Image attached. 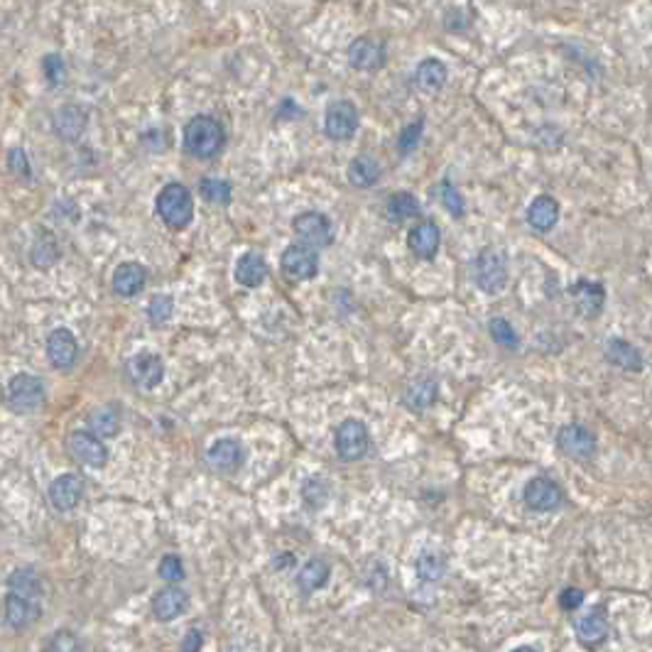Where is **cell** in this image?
I'll list each match as a JSON object with an SVG mask.
<instances>
[{
  "label": "cell",
  "mask_w": 652,
  "mask_h": 652,
  "mask_svg": "<svg viewBox=\"0 0 652 652\" xmlns=\"http://www.w3.org/2000/svg\"><path fill=\"white\" fill-rule=\"evenodd\" d=\"M223 128L216 118L197 116L184 128V150L191 158L211 159L223 148Z\"/></svg>",
  "instance_id": "6da1fadb"
},
{
  "label": "cell",
  "mask_w": 652,
  "mask_h": 652,
  "mask_svg": "<svg viewBox=\"0 0 652 652\" xmlns=\"http://www.w3.org/2000/svg\"><path fill=\"white\" fill-rule=\"evenodd\" d=\"M155 211H158V216L167 223L169 229H184V226H190L191 216H194L191 191L184 184H179V182L165 184L159 190L158 199H155Z\"/></svg>",
  "instance_id": "7a4b0ae2"
},
{
  "label": "cell",
  "mask_w": 652,
  "mask_h": 652,
  "mask_svg": "<svg viewBox=\"0 0 652 652\" xmlns=\"http://www.w3.org/2000/svg\"><path fill=\"white\" fill-rule=\"evenodd\" d=\"M474 280L485 295H498L508 284V263L505 255L495 248H484L474 260Z\"/></svg>",
  "instance_id": "3957f363"
},
{
  "label": "cell",
  "mask_w": 652,
  "mask_h": 652,
  "mask_svg": "<svg viewBox=\"0 0 652 652\" xmlns=\"http://www.w3.org/2000/svg\"><path fill=\"white\" fill-rule=\"evenodd\" d=\"M292 231L307 248H326L334 241V229L322 211H305L292 221Z\"/></svg>",
  "instance_id": "277c9868"
},
{
  "label": "cell",
  "mask_w": 652,
  "mask_h": 652,
  "mask_svg": "<svg viewBox=\"0 0 652 652\" xmlns=\"http://www.w3.org/2000/svg\"><path fill=\"white\" fill-rule=\"evenodd\" d=\"M44 400V383L35 376L20 373L8 383V405L11 410L22 412H35Z\"/></svg>",
  "instance_id": "5b68a950"
},
{
  "label": "cell",
  "mask_w": 652,
  "mask_h": 652,
  "mask_svg": "<svg viewBox=\"0 0 652 652\" xmlns=\"http://www.w3.org/2000/svg\"><path fill=\"white\" fill-rule=\"evenodd\" d=\"M126 373L136 388L152 390L158 388L162 378H165V363H162V358L158 353L140 351L126 363Z\"/></svg>",
  "instance_id": "8992f818"
},
{
  "label": "cell",
  "mask_w": 652,
  "mask_h": 652,
  "mask_svg": "<svg viewBox=\"0 0 652 652\" xmlns=\"http://www.w3.org/2000/svg\"><path fill=\"white\" fill-rule=\"evenodd\" d=\"M337 452L344 462H358L369 452V427L361 420H344L337 427Z\"/></svg>",
  "instance_id": "52a82bcc"
},
{
  "label": "cell",
  "mask_w": 652,
  "mask_h": 652,
  "mask_svg": "<svg viewBox=\"0 0 652 652\" xmlns=\"http://www.w3.org/2000/svg\"><path fill=\"white\" fill-rule=\"evenodd\" d=\"M557 446L569 459L586 462L596 454V437L584 424H564L557 434Z\"/></svg>",
  "instance_id": "ba28073f"
},
{
  "label": "cell",
  "mask_w": 652,
  "mask_h": 652,
  "mask_svg": "<svg viewBox=\"0 0 652 652\" xmlns=\"http://www.w3.org/2000/svg\"><path fill=\"white\" fill-rule=\"evenodd\" d=\"M283 273L290 277V280H297V283H302V280H312L319 270V258H316L314 248H307L302 243H297V245H287L283 252Z\"/></svg>",
  "instance_id": "9c48e42d"
},
{
  "label": "cell",
  "mask_w": 652,
  "mask_h": 652,
  "mask_svg": "<svg viewBox=\"0 0 652 652\" xmlns=\"http://www.w3.org/2000/svg\"><path fill=\"white\" fill-rule=\"evenodd\" d=\"M324 130L331 140H348L358 130V111L351 101H334L326 108Z\"/></svg>",
  "instance_id": "30bf717a"
},
{
  "label": "cell",
  "mask_w": 652,
  "mask_h": 652,
  "mask_svg": "<svg viewBox=\"0 0 652 652\" xmlns=\"http://www.w3.org/2000/svg\"><path fill=\"white\" fill-rule=\"evenodd\" d=\"M562 501H564L562 488L552 478H547V476H537V478H532L525 485V505L530 510L552 513V510H557L559 505H562Z\"/></svg>",
  "instance_id": "8fae6325"
},
{
  "label": "cell",
  "mask_w": 652,
  "mask_h": 652,
  "mask_svg": "<svg viewBox=\"0 0 652 652\" xmlns=\"http://www.w3.org/2000/svg\"><path fill=\"white\" fill-rule=\"evenodd\" d=\"M348 62L358 72H376L385 64V44L378 37H358L348 44Z\"/></svg>",
  "instance_id": "7c38bea8"
},
{
  "label": "cell",
  "mask_w": 652,
  "mask_h": 652,
  "mask_svg": "<svg viewBox=\"0 0 652 652\" xmlns=\"http://www.w3.org/2000/svg\"><path fill=\"white\" fill-rule=\"evenodd\" d=\"M69 452L76 462L91 466V469H101L108 462V449L105 444L91 434V431H72L69 437Z\"/></svg>",
  "instance_id": "4fadbf2b"
},
{
  "label": "cell",
  "mask_w": 652,
  "mask_h": 652,
  "mask_svg": "<svg viewBox=\"0 0 652 652\" xmlns=\"http://www.w3.org/2000/svg\"><path fill=\"white\" fill-rule=\"evenodd\" d=\"M47 495H50V503H52L54 510H59V513L74 510L84 498V481L74 474H64L50 484Z\"/></svg>",
  "instance_id": "5bb4252c"
},
{
  "label": "cell",
  "mask_w": 652,
  "mask_h": 652,
  "mask_svg": "<svg viewBox=\"0 0 652 652\" xmlns=\"http://www.w3.org/2000/svg\"><path fill=\"white\" fill-rule=\"evenodd\" d=\"M47 356L57 370H69L79 356V344L69 329H54L47 338Z\"/></svg>",
  "instance_id": "9a60e30c"
},
{
  "label": "cell",
  "mask_w": 652,
  "mask_h": 652,
  "mask_svg": "<svg viewBox=\"0 0 652 652\" xmlns=\"http://www.w3.org/2000/svg\"><path fill=\"white\" fill-rule=\"evenodd\" d=\"M243 459H245V452H243L241 442L236 439H219L209 446L206 452V462H209L211 469L216 471H223V474H231L236 469H241Z\"/></svg>",
  "instance_id": "2e32d148"
},
{
  "label": "cell",
  "mask_w": 652,
  "mask_h": 652,
  "mask_svg": "<svg viewBox=\"0 0 652 652\" xmlns=\"http://www.w3.org/2000/svg\"><path fill=\"white\" fill-rule=\"evenodd\" d=\"M439 243H442V231L434 221H422L408 236V245L410 251L422 258V260H431L437 251H439Z\"/></svg>",
  "instance_id": "e0dca14e"
},
{
  "label": "cell",
  "mask_w": 652,
  "mask_h": 652,
  "mask_svg": "<svg viewBox=\"0 0 652 652\" xmlns=\"http://www.w3.org/2000/svg\"><path fill=\"white\" fill-rule=\"evenodd\" d=\"M610 633V625H609V616L603 613V609H594L589 610L584 618H578L577 621V638L581 645H586V648H596L601 642L609 638Z\"/></svg>",
  "instance_id": "ac0fdd59"
},
{
  "label": "cell",
  "mask_w": 652,
  "mask_h": 652,
  "mask_svg": "<svg viewBox=\"0 0 652 652\" xmlns=\"http://www.w3.org/2000/svg\"><path fill=\"white\" fill-rule=\"evenodd\" d=\"M571 299L574 305L584 316H596L601 314L603 309V302H606V290L603 284L599 283H589V280H578L574 287H571Z\"/></svg>",
  "instance_id": "d6986e66"
},
{
  "label": "cell",
  "mask_w": 652,
  "mask_h": 652,
  "mask_svg": "<svg viewBox=\"0 0 652 652\" xmlns=\"http://www.w3.org/2000/svg\"><path fill=\"white\" fill-rule=\"evenodd\" d=\"M187 606H190V596L182 589H177V586H169V589H162L155 596V601H152V613H155L158 621L169 623L179 618L187 610Z\"/></svg>",
  "instance_id": "ffe728a7"
},
{
  "label": "cell",
  "mask_w": 652,
  "mask_h": 652,
  "mask_svg": "<svg viewBox=\"0 0 652 652\" xmlns=\"http://www.w3.org/2000/svg\"><path fill=\"white\" fill-rule=\"evenodd\" d=\"M148 284V270L137 263H120L113 273V292L120 297H136Z\"/></svg>",
  "instance_id": "44dd1931"
},
{
  "label": "cell",
  "mask_w": 652,
  "mask_h": 652,
  "mask_svg": "<svg viewBox=\"0 0 652 652\" xmlns=\"http://www.w3.org/2000/svg\"><path fill=\"white\" fill-rule=\"evenodd\" d=\"M606 361L610 366L628 370V373H640L642 366H645L640 351L623 338H610L606 344Z\"/></svg>",
  "instance_id": "7402d4cb"
},
{
  "label": "cell",
  "mask_w": 652,
  "mask_h": 652,
  "mask_svg": "<svg viewBox=\"0 0 652 652\" xmlns=\"http://www.w3.org/2000/svg\"><path fill=\"white\" fill-rule=\"evenodd\" d=\"M37 616H40V609L32 599H22L18 594L5 596V621H8L11 628L22 631V628H27V625L37 621Z\"/></svg>",
  "instance_id": "603a6c76"
},
{
  "label": "cell",
  "mask_w": 652,
  "mask_h": 652,
  "mask_svg": "<svg viewBox=\"0 0 652 652\" xmlns=\"http://www.w3.org/2000/svg\"><path fill=\"white\" fill-rule=\"evenodd\" d=\"M559 221V204L552 197L547 194H542V197H537L532 204H530V209H527V223L535 229V231H549V229H555V223Z\"/></svg>",
  "instance_id": "cb8c5ba5"
},
{
  "label": "cell",
  "mask_w": 652,
  "mask_h": 652,
  "mask_svg": "<svg viewBox=\"0 0 652 652\" xmlns=\"http://www.w3.org/2000/svg\"><path fill=\"white\" fill-rule=\"evenodd\" d=\"M348 182L358 187V190H369L373 187L376 182L380 179L383 175V167H380V162L376 158H370V155H358L351 165H348Z\"/></svg>",
  "instance_id": "d4e9b609"
},
{
  "label": "cell",
  "mask_w": 652,
  "mask_h": 652,
  "mask_svg": "<svg viewBox=\"0 0 652 652\" xmlns=\"http://www.w3.org/2000/svg\"><path fill=\"white\" fill-rule=\"evenodd\" d=\"M86 128V111L79 105H64L54 116V130L64 140H76L84 133Z\"/></svg>",
  "instance_id": "484cf974"
},
{
  "label": "cell",
  "mask_w": 652,
  "mask_h": 652,
  "mask_svg": "<svg viewBox=\"0 0 652 652\" xmlns=\"http://www.w3.org/2000/svg\"><path fill=\"white\" fill-rule=\"evenodd\" d=\"M415 84L422 94H437L446 84V66L439 59H424L415 72Z\"/></svg>",
  "instance_id": "4316f807"
},
{
  "label": "cell",
  "mask_w": 652,
  "mask_h": 652,
  "mask_svg": "<svg viewBox=\"0 0 652 652\" xmlns=\"http://www.w3.org/2000/svg\"><path fill=\"white\" fill-rule=\"evenodd\" d=\"M265 275H268V265L260 252H245L236 263V280L243 287H258L265 280Z\"/></svg>",
  "instance_id": "83f0119b"
},
{
  "label": "cell",
  "mask_w": 652,
  "mask_h": 652,
  "mask_svg": "<svg viewBox=\"0 0 652 652\" xmlns=\"http://www.w3.org/2000/svg\"><path fill=\"white\" fill-rule=\"evenodd\" d=\"M405 405L412 408V410H427L431 402L437 400V380L430 378V376H424V378H417L412 380L408 390H405Z\"/></svg>",
  "instance_id": "f1b7e54d"
},
{
  "label": "cell",
  "mask_w": 652,
  "mask_h": 652,
  "mask_svg": "<svg viewBox=\"0 0 652 652\" xmlns=\"http://www.w3.org/2000/svg\"><path fill=\"white\" fill-rule=\"evenodd\" d=\"M8 589L11 594H18L22 599H37L43 594V581L37 577V571L30 567H20L8 577Z\"/></svg>",
  "instance_id": "f546056e"
},
{
  "label": "cell",
  "mask_w": 652,
  "mask_h": 652,
  "mask_svg": "<svg viewBox=\"0 0 652 652\" xmlns=\"http://www.w3.org/2000/svg\"><path fill=\"white\" fill-rule=\"evenodd\" d=\"M326 581H329V564L319 557L309 559L305 567L299 569V574H297V584H299V589L305 591V594L322 589Z\"/></svg>",
  "instance_id": "4dcf8cb0"
},
{
  "label": "cell",
  "mask_w": 652,
  "mask_h": 652,
  "mask_svg": "<svg viewBox=\"0 0 652 652\" xmlns=\"http://www.w3.org/2000/svg\"><path fill=\"white\" fill-rule=\"evenodd\" d=\"M420 201L410 191H398L385 204V213H388L390 221H405V219H412V216H420Z\"/></svg>",
  "instance_id": "1f68e13d"
},
{
  "label": "cell",
  "mask_w": 652,
  "mask_h": 652,
  "mask_svg": "<svg viewBox=\"0 0 652 652\" xmlns=\"http://www.w3.org/2000/svg\"><path fill=\"white\" fill-rule=\"evenodd\" d=\"M89 427L96 431V437H113L120 427L118 412L113 408H96L89 415Z\"/></svg>",
  "instance_id": "d6a6232c"
},
{
  "label": "cell",
  "mask_w": 652,
  "mask_h": 652,
  "mask_svg": "<svg viewBox=\"0 0 652 652\" xmlns=\"http://www.w3.org/2000/svg\"><path fill=\"white\" fill-rule=\"evenodd\" d=\"M199 194L211 204H229L231 201V184L226 179L204 177L199 184Z\"/></svg>",
  "instance_id": "836d02e7"
},
{
  "label": "cell",
  "mask_w": 652,
  "mask_h": 652,
  "mask_svg": "<svg viewBox=\"0 0 652 652\" xmlns=\"http://www.w3.org/2000/svg\"><path fill=\"white\" fill-rule=\"evenodd\" d=\"M302 495H305V503L309 508H322L326 503V498H329V484L319 476L307 478L305 485H302Z\"/></svg>",
  "instance_id": "e575fe53"
},
{
  "label": "cell",
  "mask_w": 652,
  "mask_h": 652,
  "mask_svg": "<svg viewBox=\"0 0 652 652\" xmlns=\"http://www.w3.org/2000/svg\"><path fill=\"white\" fill-rule=\"evenodd\" d=\"M175 312V299L169 295H155L150 299L148 305V316H150V324H165L169 322V316Z\"/></svg>",
  "instance_id": "d590c367"
},
{
  "label": "cell",
  "mask_w": 652,
  "mask_h": 652,
  "mask_svg": "<svg viewBox=\"0 0 652 652\" xmlns=\"http://www.w3.org/2000/svg\"><path fill=\"white\" fill-rule=\"evenodd\" d=\"M417 574L424 581H439L444 574V559L434 552H424L420 559H417Z\"/></svg>",
  "instance_id": "8d00e7d4"
},
{
  "label": "cell",
  "mask_w": 652,
  "mask_h": 652,
  "mask_svg": "<svg viewBox=\"0 0 652 652\" xmlns=\"http://www.w3.org/2000/svg\"><path fill=\"white\" fill-rule=\"evenodd\" d=\"M488 331H491V337H493L495 344H501L503 348H516L517 346V334L516 329L510 326V322H505V319H491V324H488Z\"/></svg>",
  "instance_id": "74e56055"
},
{
  "label": "cell",
  "mask_w": 652,
  "mask_h": 652,
  "mask_svg": "<svg viewBox=\"0 0 652 652\" xmlns=\"http://www.w3.org/2000/svg\"><path fill=\"white\" fill-rule=\"evenodd\" d=\"M44 652H82V640L72 631H57L44 645Z\"/></svg>",
  "instance_id": "f35d334b"
},
{
  "label": "cell",
  "mask_w": 652,
  "mask_h": 652,
  "mask_svg": "<svg viewBox=\"0 0 652 652\" xmlns=\"http://www.w3.org/2000/svg\"><path fill=\"white\" fill-rule=\"evenodd\" d=\"M439 197H442L444 209L449 211L452 216H456V219H462V216H463V197L459 194V190L454 187L449 179H444L442 184H439Z\"/></svg>",
  "instance_id": "ab89813d"
},
{
  "label": "cell",
  "mask_w": 652,
  "mask_h": 652,
  "mask_svg": "<svg viewBox=\"0 0 652 652\" xmlns=\"http://www.w3.org/2000/svg\"><path fill=\"white\" fill-rule=\"evenodd\" d=\"M57 258H59V251H57V245L50 238H44V241H40L32 248V263L37 268H50Z\"/></svg>",
  "instance_id": "60d3db41"
},
{
  "label": "cell",
  "mask_w": 652,
  "mask_h": 652,
  "mask_svg": "<svg viewBox=\"0 0 652 652\" xmlns=\"http://www.w3.org/2000/svg\"><path fill=\"white\" fill-rule=\"evenodd\" d=\"M159 577L169 581V584H177L184 578V567H182V559L177 555H167V557H162L159 562Z\"/></svg>",
  "instance_id": "b9f144b4"
},
{
  "label": "cell",
  "mask_w": 652,
  "mask_h": 652,
  "mask_svg": "<svg viewBox=\"0 0 652 652\" xmlns=\"http://www.w3.org/2000/svg\"><path fill=\"white\" fill-rule=\"evenodd\" d=\"M43 69H44V76L50 79V84L52 86H59L64 82V76H66V69H64V62L59 54H47L43 59Z\"/></svg>",
  "instance_id": "7bdbcfd3"
},
{
  "label": "cell",
  "mask_w": 652,
  "mask_h": 652,
  "mask_svg": "<svg viewBox=\"0 0 652 652\" xmlns=\"http://www.w3.org/2000/svg\"><path fill=\"white\" fill-rule=\"evenodd\" d=\"M422 128H424V123H422V120H415L412 126H408L402 130L400 137H398V148H400V152H412V150L417 148V143H420L422 137Z\"/></svg>",
  "instance_id": "ee69618b"
},
{
  "label": "cell",
  "mask_w": 652,
  "mask_h": 652,
  "mask_svg": "<svg viewBox=\"0 0 652 652\" xmlns=\"http://www.w3.org/2000/svg\"><path fill=\"white\" fill-rule=\"evenodd\" d=\"M8 167L18 177H30V162H27V158H25V152L20 148L8 150Z\"/></svg>",
  "instance_id": "f6af8a7d"
},
{
  "label": "cell",
  "mask_w": 652,
  "mask_h": 652,
  "mask_svg": "<svg viewBox=\"0 0 652 652\" xmlns=\"http://www.w3.org/2000/svg\"><path fill=\"white\" fill-rule=\"evenodd\" d=\"M581 603H584V591L577 586H569L559 594V606L564 610H577Z\"/></svg>",
  "instance_id": "bcb514c9"
},
{
  "label": "cell",
  "mask_w": 652,
  "mask_h": 652,
  "mask_svg": "<svg viewBox=\"0 0 652 652\" xmlns=\"http://www.w3.org/2000/svg\"><path fill=\"white\" fill-rule=\"evenodd\" d=\"M201 648V633L199 631H190L182 640V648L179 652H199Z\"/></svg>",
  "instance_id": "7dc6e473"
},
{
  "label": "cell",
  "mask_w": 652,
  "mask_h": 652,
  "mask_svg": "<svg viewBox=\"0 0 652 652\" xmlns=\"http://www.w3.org/2000/svg\"><path fill=\"white\" fill-rule=\"evenodd\" d=\"M513 652H537V650H532V648H517V650Z\"/></svg>",
  "instance_id": "c3c4849f"
}]
</instances>
